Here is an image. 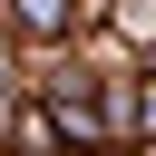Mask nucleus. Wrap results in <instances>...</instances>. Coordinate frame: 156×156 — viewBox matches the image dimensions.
<instances>
[]
</instances>
